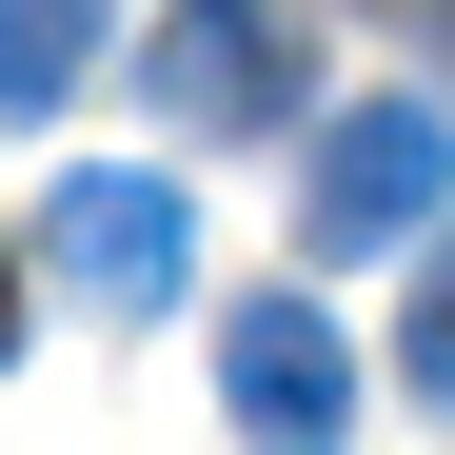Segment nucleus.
<instances>
[{"instance_id":"3","label":"nucleus","mask_w":455,"mask_h":455,"mask_svg":"<svg viewBox=\"0 0 455 455\" xmlns=\"http://www.w3.org/2000/svg\"><path fill=\"white\" fill-rule=\"evenodd\" d=\"M218 396H238V435H258V455H337V435H356V356H337V317L258 297V317L218 337Z\"/></svg>"},{"instance_id":"5","label":"nucleus","mask_w":455,"mask_h":455,"mask_svg":"<svg viewBox=\"0 0 455 455\" xmlns=\"http://www.w3.org/2000/svg\"><path fill=\"white\" fill-rule=\"evenodd\" d=\"M80 40H100V0H0V119H40L80 80Z\"/></svg>"},{"instance_id":"2","label":"nucleus","mask_w":455,"mask_h":455,"mask_svg":"<svg viewBox=\"0 0 455 455\" xmlns=\"http://www.w3.org/2000/svg\"><path fill=\"white\" fill-rule=\"evenodd\" d=\"M139 100L198 119V139H277L297 119V0H179L139 40Z\"/></svg>"},{"instance_id":"7","label":"nucleus","mask_w":455,"mask_h":455,"mask_svg":"<svg viewBox=\"0 0 455 455\" xmlns=\"http://www.w3.org/2000/svg\"><path fill=\"white\" fill-rule=\"evenodd\" d=\"M376 20H455V0H376Z\"/></svg>"},{"instance_id":"8","label":"nucleus","mask_w":455,"mask_h":455,"mask_svg":"<svg viewBox=\"0 0 455 455\" xmlns=\"http://www.w3.org/2000/svg\"><path fill=\"white\" fill-rule=\"evenodd\" d=\"M0 337H20V317H0Z\"/></svg>"},{"instance_id":"4","label":"nucleus","mask_w":455,"mask_h":455,"mask_svg":"<svg viewBox=\"0 0 455 455\" xmlns=\"http://www.w3.org/2000/svg\"><path fill=\"white\" fill-rule=\"evenodd\" d=\"M60 277H80V297H119V317H139V297H179V277H198L179 179H80V198H60Z\"/></svg>"},{"instance_id":"1","label":"nucleus","mask_w":455,"mask_h":455,"mask_svg":"<svg viewBox=\"0 0 455 455\" xmlns=\"http://www.w3.org/2000/svg\"><path fill=\"white\" fill-rule=\"evenodd\" d=\"M455 198V119L435 100H337L317 119V179H297V258H376Z\"/></svg>"},{"instance_id":"6","label":"nucleus","mask_w":455,"mask_h":455,"mask_svg":"<svg viewBox=\"0 0 455 455\" xmlns=\"http://www.w3.org/2000/svg\"><path fill=\"white\" fill-rule=\"evenodd\" d=\"M396 376H416V396H435V416H455V238H435V258H416V317H396Z\"/></svg>"}]
</instances>
